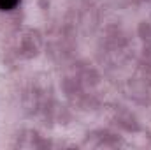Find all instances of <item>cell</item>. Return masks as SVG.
<instances>
[{
  "mask_svg": "<svg viewBox=\"0 0 151 150\" xmlns=\"http://www.w3.org/2000/svg\"><path fill=\"white\" fill-rule=\"evenodd\" d=\"M19 4V0H0V11H11Z\"/></svg>",
  "mask_w": 151,
  "mask_h": 150,
  "instance_id": "6da1fadb",
  "label": "cell"
}]
</instances>
